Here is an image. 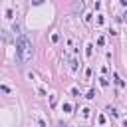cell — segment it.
Instances as JSON below:
<instances>
[{
	"instance_id": "1",
	"label": "cell",
	"mask_w": 127,
	"mask_h": 127,
	"mask_svg": "<svg viewBox=\"0 0 127 127\" xmlns=\"http://www.w3.org/2000/svg\"><path fill=\"white\" fill-rule=\"evenodd\" d=\"M34 56V48H32V42L26 38V36H18L16 40V58L20 64H26L30 62Z\"/></svg>"
},
{
	"instance_id": "2",
	"label": "cell",
	"mask_w": 127,
	"mask_h": 127,
	"mask_svg": "<svg viewBox=\"0 0 127 127\" xmlns=\"http://www.w3.org/2000/svg\"><path fill=\"white\" fill-rule=\"evenodd\" d=\"M113 79H115V83H117V85H123V81H121V79H119V75H117V73H115V75H113Z\"/></svg>"
},
{
	"instance_id": "3",
	"label": "cell",
	"mask_w": 127,
	"mask_h": 127,
	"mask_svg": "<svg viewBox=\"0 0 127 127\" xmlns=\"http://www.w3.org/2000/svg\"><path fill=\"white\" fill-rule=\"evenodd\" d=\"M64 111H67V113H69V111H71V105H69V103H64Z\"/></svg>"
},
{
	"instance_id": "4",
	"label": "cell",
	"mask_w": 127,
	"mask_h": 127,
	"mask_svg": "<svg viewBox=\"0 0 127 127\" xmlns=\"http://www.w3.org/2000/svg\"><path fill=\"white\" fill-rule=\"evenodd\" d=\"M42 2H44V0H32V4H36V6H38V4H42Z\"/></svg>"
},
{
	"instance_id": "5",
	"label": "cell",
	"mask_w": 127,
	"mask_h": 127,
	"mask_svg": "<svg viewBox=\"0 0 127 127\" xmlns=\"http://www.w3.org/2000/svg\"><path fill=\"white\" fill-rule=\"evenodd\" d=\"M123 20H127V12H125V14H123Z\"/></svg>"
},
{
	"instance_id": "6",
	"label": "cell",
	"mask_w": 127,
	"mask_h": 127,
	"mask_svg": "<svg viewBox=\"0 0 127 127\" xmlns=\"http://www.w3.org/2000/svg\"><path fill=\"white\" fill-rule=\"evenodd\" d=\"M123 127H127V119H125V121H123Z\"/></svg>"
}]
</instances>
